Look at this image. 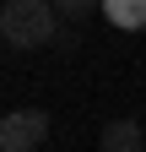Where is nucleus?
<instances>
[{
  "label": "nucleus",
  "mask_w": 146,
  "mask_h": 152,
  "mask_svg": "<svg viewBox=\"0 0 146 152\" xmlns=\"http://www.w3.org/2000/svg\"><path fill=\"white\" fill-rule=\"evenodd\" d=\"M60 11H54V0H6V11H0V38H6L11 49H43L60 38Z\"/></svg>",
  "instance_id": "1"
},
{
  "label": "nucleus",
  "mask_w": 146,
  "mask_h": 152,
  "mask_svg": "<svg viewBox=\"0 0 146 152\" xmlns=\"http://www.w3.org/2000/svg\"><path fill=\"white\" fill-rule=\"evenodd\" d=\"M49 141V114L43 109H11L0 120V152H38Z\"/></svg>",
  "instance_id": "2"
},
{
  "label": "nucleus",
  "mask_w": 146,
  "mask_h": 152,
  "mask_svg": "<svg viewBox=\"0 0 146 152\" xmlns=\"http://www.w3.org/2000/svg\"><path fill=\"white\" fill-rule=\"evenodd\" d=\"M98 152H146V136L135 120H108L98 136Z\"/></svg>",
  "instance_id": "3"
},
{
  "label": "nucleus",
  "mask_w": 146,
  "mask_h": 152,
  "mask_svg": "<svg viewBox=\"0 0 146 152\" xmlns=\"http://www.w3.org/2000/svg\"><path fill=\"white\" fill-rule=\"evenodd\" d=\"M103 16L119 33H141L146 27V0H103Z\"/></svg>",
  "instance_id": "4"
},
{
  "label": "nucleus",
  "mask_w": 146,
  "mask_h": 152,
  "mask_svg": "<svg viewBox=\"0 0 146 152\" xmlns=\"http://www.w3.org/2000/svg\"><path fill=\"white\" fill-rule=\"evenodd\" d=\"M54 11H60V22H81L87 11H103V0H54Z\"/></svg>",
  "instance_id": "5"
}]
</instances>
